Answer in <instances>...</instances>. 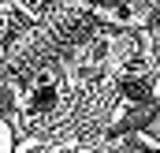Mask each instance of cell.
<instances>
[{"instance_id": "7a4b0ae2", "label": "cell", "mask_w": 160, "mask_h": 153, "mask_svg": "<svg viewBox=\"0 0 160 153\" xmlns=\"http://www.w3.org/2000/svg\"><path fill=\"white\" fill-rule=\"evenodd\" d=\"M19 11L22 8H8V4L0 8V38H8V34L19 30Z\"/></svg>"}, {"instance_id": "6da1fadb", "label": "cell", "mask_w": 160, "mask_h": 153, "mask_svg": "<svg viewBox=\"0 0 160 153\" xmlns=\"http://www.w3.org/2000/svg\"><path fill=\"white\" fill-rule=\"evenodd\" d=\"M56 105H60V82L52 75L34 78V86H30V93H26V112L30 116H48Z\"/></svg>"}, {"instance_id": "3957f363", "label": "cell", "mask_w": 160, "mask_h": 153, "mask_svg": "<svg viewBox=\"0 0 160 153\" xmlns=\"http://www.w3.org/2000/svg\"><path fill=\"white\" fill-rule=\"evenodd\" d=\"M0 153H11V127L0 119Z\"/></svg>"}]
</instances>
